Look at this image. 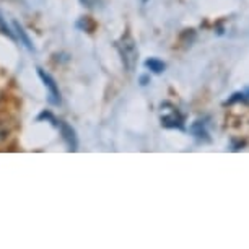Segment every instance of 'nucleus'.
<instances>
[{
    "instance_id": "f257e3e1",
    "label": "nucleus",
    "mask_w": 249,
    "mask_h": 249,
    "mask_svg": "<svg viewBox=\"0 0 249 249\" xmlns=\"http://www.w3.org/2000/svg\"><path fill=\"white\" fill-rule=\"evenodd\" d=\"M117 51L121 54V59L124 62L125 69L129 72H134L135 65H137L139 60V51H137V44H135L134 37L130 35L122 36L119 41H117Z\"/></svg>"
},
{
    "instance_id": "f03ea898",
    "label": "nucleus",
    "mask_w": 249,
    "mask_h": 249,
    "mask_svg": "<svg viewBox=\"0 0 249 249\" xmlns=\"http://www.w3.org/2000/svg\"><path fill=\"white\" fill-rule=\"evenodd\" d=\"M161 125L166 129H184V116L181 114L179 109L171 105V103H163L161 105V116H160Z\"/></svg>"
},
{
    "instance_id": "7ed1b4c3",
    "label": "nucleus",
    "mask_w": 249,
    "mask_h": 249,
    "mask_svg": "<svg viewBox=\"0 0 249 249\" xmlns=\"http://www.w3.org/2000/svg\"><path fill=\"white\" fill-rule=\"evenodd\" d=\"M37 75H39L41 82L44 83V87L48 88V101L49 105L53 106H59L60 105V91H59V87L55 83V80L51 77V75L46 72L43 69H37Z\"/></svg>"
},
{
    "instance_id": "20e7f679",
    "label": "nucleus",
    "mask_w": 249,
    "mask_h": 249,
    "mask_svg": "<svg viewBox=\"0 0 249 249\" xmlns=\"http://www.w3.org/2000/svg\"><path fill=\"white\" fill-rule=\"evenodd\" d=\"M57 127L60 130V134H62L64 142L67 143L69 150L75 152L77 147H78V140H77V135H75V130L72 129V125H69L67 122H64V121H59L57 122Z\"/></svg>"
},
{
    "instance_id": "39448f33",
    "label": "nucleus",
    "mask_w": 249,
    "mask_h": 249,
    "mask_svg": "<svg viewBox=\"0 0 249 249\" xmlns=\"http://www.w3.org/2000/svg\"><path fill=\"white\" fill-rule=\"evenodd\" d=\"M13 30H15V33H17V37L20 39V43L25 46V48L28 49V51H35V46H33V43H31V39H30V36L26 35V31L23 30V26L20 25L18 21H13Z\"/></svg>"
},
{
    "instance_id": "423d86ee",
    "label": "nucleus",
    "mask_w": 249,
    "mask_h": 249,
    "mask_svg": "<svg viewBox=\"0 0 249 249\" xmlns=\"http://www.w3.org/2000/svg\"><path fill=\"white\" fill-rule=\"evenodd\" d=\"M191 132L194 135L196 139L202 140V142H210V137H209V132H207V129L204 127V124H202L200 121L194 122V124L191 125Z\"/></svg>"
},
{
    "instance_id": "0eeeda50",
    "label": "nucleus",
    "mask_w": 249,
    "mask_h": 249,
    "mask_svg": "<svg viewBox=\"0 0 249 249\" xmlns=\"http://www.w3.org/2000/svg\"><path fill=\"white\" fill-rule=\"evenodd\" d=\"M145 67H147L150 72H153V73H161V72H164L166 65H164L163 60L155 59V57H150V59L145 60Z\"/></svg>"
},
{
    "instance_id": "6e6552de",
    "label": "nucleus",
    "mask_w": 249,
    "mask_h": 249,
    "mask_svg": "<svg viewBox=\"0 0 249 249\" xmlns=\"http://www.w3.org/2000/svg\"><path fill=\"white\" fill-rule=\"evenodd\" d=\"M77 26L80 28V30L88 31V33H91L93 30H95V23L90 21V18H88V17H83L82 20L77 23Z\"/></svg>"
},
{
    "instance_id": "1a4fd4ad",
    "label": "nucleus",
    "mask_w": 249,
    "mask_h": 249,
    "mask_svg": "<svg viewBox=\"0 0 249 249\" xmlns=\"http://www.w3.org/2000/svg\"><path fill=\"white\" fill-rule=\"evenodd\" d=\"M0 30H2L3 35H7L8 37H12V39L15 37V35H13L10 28L7 26V23H5V20H3V17H2V15H0Z\"/></svg>"
},
{
    "instance_id": "9d476101",
    "label": "nucleus",
    "mask_w": 249,
    "mask_h": 249,
    "mask_svg": "<svg viewBox=\"0 0 249 249\" xmlns=\"http://www.w3.org/2000/svg\"><path fill=\"white\" fill-rule=\"evenodd\" d=\"M246 100V96H244V93H234V95H231V98L227 101V105H234V103H239V101H244Z\"/></svg>"
},
{
    "instance_id": "9b49d317",
    "label": "nucleus",
    "mask_w": 249,
    "mask_h": 249,
    "mask_svg": "<svg viewBox=\"0 0 249 249\" xmlns=\"http://www.w3.org/2000/svg\"><path fill=\"white\" fill-rule=\"evenodd\" d=\"M80 2H82L87 8H96L100 5V0H80Z\"/></svg>"
},
{
    "instance_id": "f8f14e48",
    "label": "nucleus",
    "mask_w": 249,
    "mask_h": 249,
    "mask_svg": "<svg viewBox=\"0 0 249 249\" xmlns=\"http://www.w3.org/2000/svg\"><path fill=\"white\" fill-rule=\"evenodd\" d=\"M7 135H8V130L0 124V142H3V140L7 139Z\"/></svg>"
},
{
    "instance_id": "ddd939ff",
    "label": "nucleus",
    "mask_w": 249,
    "mask_h": 249,
    "mask_svg": "<svg viewBox=\"0 0 249 249\" xmlns=\"http://www.w3.org/2000/svg\"><path fill=\"white\" fill-rule=\"evenodd\" d=\"M148 82H150V78L147 77V75H142V77H140V83H142V85H147Z\"/></svg>"
},
{
    "instance_id": "4468645a",
    "label": "nucleus",
    "mask_w": 249,
    "mask_h": 249,
    "mask_svg": "<svg viewBox=\"0 0 249 249\" xmlns=\"http://www.w3.org/2000/svg\"><path fill=\"white\" fill-rule=\"evenodd\" d=\"M244 96H246V98H248V100H249V87L246 88V91H244Z\"/></svg>"
}]
</instances>
